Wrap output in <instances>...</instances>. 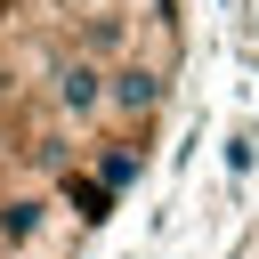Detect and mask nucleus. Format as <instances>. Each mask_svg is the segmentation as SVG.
Instances as JSON below:
<instances>
[{
  "label": "nucleus",
  "mask_w": 259,
  "mask_h": 259,
  "mask_svg": "<svg viewBox=\"0 0 259 259\" xmlns=\"http://www.w3.org/2000/svg\"><path fill=\"white\" fill-rule=\"evenodd\" d=\"M105 89H113V65H97V57H65V65L49 73V105H57L65 130L105 121Z\"/></svg>",
  "instance_id": "nucleus-1"
},
{
  "label": "nucleus",
  "mask_w": 259,
  "mask_h": 259,
  "mask_svg": "<svg viewBox=\"0 0 259 259\" xmlns=\"http://www.w3.org/2000/svg\"><path fill=\"white\" fill-rule=\"evenodd\" d=\"M105 113H113V121H121V130L138 138V130H146V121L162 113V65H138V57H130V65H113Z\"/></svg>",
  "instance_id": "nucleus-2"
},
{
  "label": "nucleus",
  "mask_w": 259,
  "mask_h": 259,
  "mask_svg": "<svg viewBox=\"0 0 259 259\" xmlns=\"http://www.w3.org/2000/svg\"><path fill=\"white\" fill-rule=\"evenodd\" d=\"M40 219H49V202H40V194H8V202H0V235H8V243H32V235H40Z\"/></svg>",
  "instance_id": "nucleus-3"
},
{
  "label": "nucleus",
  "mask_w": 259,
  "mask_h": 259,
  "mask_svg": "<svg viewBox=\"0 0 259 259\" xmlns=\"http://www.w3.org/2000/svg\"><path fill=\"white\" fill-rule=\"evenodd\" d=\"M65 202H73V219L97 227V219L113 210V186H105V178H65Z\"/></svg>",
  "instance_id": "nucleus-4"
},
{
  "label": "nucleus",
  "mask_w": 259,
  "mask_h": 259,
  "mask_svg": "<svg viewBox=\"0 0 259 259\" xmlns=\"http://www.w3.org/2000/svg\"><path fill=\"white\" fill-rule=\"evenodd\" d=\"M130 170H138V146H113V154H105V186H121Z\"/></svg>",
  "instance_id": "nucleus-5"
},
{
  "label": "nucleus",
  "mask_w": 259,
  "mask_h": 259,
  "mask_svg": "<svg viewBox=\"0 0 259 259\" xmlns=\"http://www.w3.org/2000/svg\"><path fill=\"white\" fill-rule=\"evenodd\" d=\"M73 8H81V0H73Z\"/></svg>",
  "instance_id": "nucleus-6"
}]
</instances>
